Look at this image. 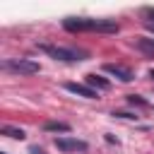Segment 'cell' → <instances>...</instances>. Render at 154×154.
<instances>
[{
	"instance_id": "obj_1",
	"label": "cell",
	"mask_w": 154,
	"mask_h": 154,
	"mask_svg": "<svg viewBox=\"0 0 154 154\" xmlns=\"http://www.w3.org/2000/svg\"><path fill=\"white\" fill-rule=\"evenodd\" d=\"M67 31H99V34H116L118 24L113 19H89V17H67L63 19Z\"/></svg>"
},
{
	"instance_id": "obj_2",
	"label": "cell",
	"mask_w": 154,
	"mask_h": 154,
	"mask_svg": "<svg viewBox=\"0 0 154 154\" xmlns=\"http://www.w3.org/2000/svg\"><path fill=\"white\" fill-rule=\"evenodd\" d=\"M36 48L41 53H46L48 58L53 60H60V63H77V60H84V51H77V48H67V46H58V43H36Z\"/></svg>"
},
{
	"instance_id": "obj_3",
	"label": "cell",
	"mask_w": 154,
	"mask_h": 154,
	"mask_svg": "<svg viewBox=\"0 0 154 154\" xmlns=\"http://www.w3.org/2000/svg\"><path fill=\"white\" fill-rule=\"evenodd\" d=\"M2 67H5L7 72H14V75H36V72L41 70L38 63H34V60H29V58H10V60L2 63Z\"/></svg>"
},
{
	"instance_id": "obj_4",
	"label": "cell",
	"mask_w": 154,
	"mask_h": 154,
	"mask_svg": "<svg viewBox=\"0 0 154 154\" xmlns=\"http://www.w3.org/2000/svg\"><path fill=\"white\" fill-rule=\"evenodd\" d=\"M55 147L60 152H87L89 149L84 140H75V137H55Z\"/></svg>"
},
{
	"instance_id": "obj_5",
	"label": "cell",
	"mask_w": 154,
	"mask_h": 154,
	"mask_svg": "<svg viewBox=\"0 0 154 154\" xmlns=\"http://www.w3.org/2000/svg\"><path fill=\"white\" fill-rule=\"evenodd\" d=\"M103 72L118 77L120 82H132V77H135L130 67H125V65H116V63H106V65H103Z\"/></svg>"
},
{
	"instance_id": "obj_6",
	"label": "cell",
	"mask_w": 154,
	"mask_h": 154,
	"mask_svg": "<svg viewBox=\"0 0 154 154\" xmlns=\"http://www.w3.org/2000/svg\"><path fill=\"white\" fill-rule=\"evenodd\" d=\"M84 84L91 87L94 91H106V89H111V82H108L106 77H101V75H96V72H89V75L84 77Z\"/></svg>"
},
{
	"instance_id": "obj_7",
	"label": "cell",
	"mask_w": 154,
	"mask_h": 154,
	"mask_svg": "<svg viewBox=\"0 0 154 154\" xmlns=\"http://www.w3.org/2000/svg\"><path fill=\"white\" fill-rule=\"evenodd\" d=\"M65 89H67V91H72V94H77V96H84V99H99V91H94L91 87L79 84V82H67V84H65Z\"/></svg>"
},
{
	"instance_id": "obj_8",
	"label": "cell",
	"mask_w": 154,
	"mask_h": 154,
	"mask_svg": "<svg viewBox=\"0 0 154 154\" xmlns=\"http://www.w3.org/2000/svg\"><path fill=\"white\" fill-rule=\"evenodd\" d=\"M0 132H2L5 137H12V140H24V137H26V132H24L22 128H14V125H2Z\"/></svg>"
},
{
	"instance_id": "obj_9",
	"label": "cell",
	"mask_w": 154,
	"mask_h": 154,
	"mask_svg": "<svg viewBox=\"0 0 154 154\" xmlns=\"http://www.w3.org/2000/svg\"><path fill=\"white\" fill-rule=\"evenodd\" d=\"M135 46H137L144 55L154 58V38H147V36H144V38H137V43H135Z\"/></svg>"
},
{
	"instance_id": "obj_10",
	"label": "cell",
	"mask_w": 154,
	"mask_h": 154,
	"mask_svg": "<svg viewBox=\"0 0 154 154\" xmlns=\"http://www.w3.org/2000/svg\"><path fill=\"white\" fill-rule=\"evenodd\" d=\"M43 130H48V132H70V125L67 123H60V120H48L43 125Z\"/></svg>"
},
{
	"instance_id": "obj_11",
	"label": "cell",
	"mask_w": 154,
	"mask_h": 154,
	"mask_svg": "<svg viewBox=\"0 0 154 154\" xmlns=\"http://www.w3.org/2000/svg\"><path fill=\"white\" fill-rule=\"evenodd\" d=\"M128 101H130L132 106H135V103H137V106H147V101H144L142 96H137V94H130V96H128Z\"/></svg>"
},
{
	"instance_id": "obj_12",
	"label": "cell",
	"mask_w": 154,
	"mask_h": 154,
	"mask_svg": "<svg viewBox=\"0 0 154 154\" xmlns=\"http://www.w3.org/2000/svg\"><path fill=\"white\" fill-rule=\"evenodd\" d=\"M113 118H123V120H137V116H132V113H113Z\"/></svg>"
},
{
	"instance_id": "obj_13",
	"label": "cell",
	"mask_w": 154,
	"mask_h": 154,
	"mask_svg": "<svg viewBox=\"0 0 154 154\" xmlns=\"http://www.w3.org/2000/svg\"><path fill=\"white\" fill-rule=\"evenodd\" d=\"M144 29H147V31H152V34H154V19H147V22H144Z\"/></svg>"
},
{
	"instance_id": "obj_14",
	"label": "cell",
	"mask_w": 154,
	"mask_h": 154,
	"mask_svg": "<svg viewBox=\"0 0 154 154\" xmlns=\"http://www.w3.org/2000/svg\"><path fill=\"white\" fill-rule=\"evenodd\" d=\"M29 154H46V152H43V149H38V147H31V149H29Z\"/></svg>"
},
{
	"instance_id": "obj_15",
	"label": "cell",
	"mask_w": 154,
	"mask_h": 154,
	"mask_svg": "<svg viewBox=\"0 0 154 154\" xmlns=\"http://www.w3.org/2000/svg\"><path fill=\"white\" fill-rule=\"evenodd\" d=\"M144 12H147V14H149V17H152V19H154V7H147V10H144Z\"/></svg>"
},
{
	"instance_id": "obj_16",
	"label": "cell",
	"mask_w": 154,
	"mask_h": 154,
	"mask_svg": "<svg viewBox=\"0 0 154 154\" xmlns=\"http://www.w3.org/2000/svg\"><path fill=\"white\" fill-rule=\"evenodd\" d=\"M149 77H152V79H154V70H152V72H149Z\"/></svg>"
},
{
	"instance_id": "obj_17",
	"label": "cell",
	"mask_w": 154,
	"mask_h": 154,
	"mask_svg": "<svg viewBox=\"0 0 154 154\" xmlns=\"http://www.w3.org/2000/svg\"><path fill=\"white\" fill-rule=\"evenodd\" d=\"M2 154H5V152H2Z\"/></svg>"
}]
</instances>
